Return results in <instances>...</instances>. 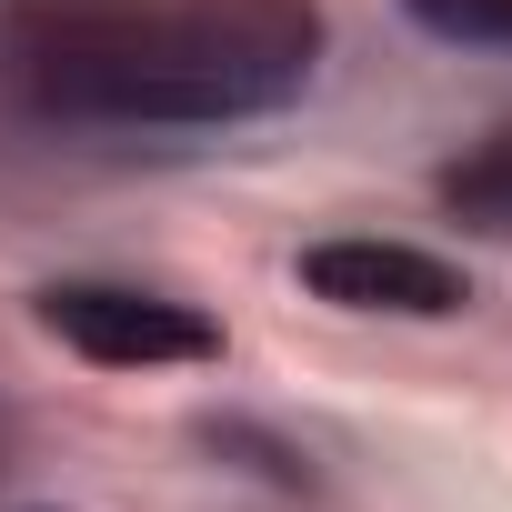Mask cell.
Listing matches in <instances>:
<instances>
[{
    "label": "cell",
    "mask_w": 512,
    "mask_h": 512,
    "mask_svg": "<svg viewBox=\"0 0 512 512\" xmlns=\"http://www.w3.org/2000/svg\"><path fill=\"white\" fill-rule=\"evenodd\" d=\"M392 11L442 51H512V0H392Z\"/></svg>",
    "instance_id": "obj_6"
},
{
    "label": "cell",
    "mask_w": 512,
    "mask_h": 512,
    "mask_svg": "<svg viewBox=\"0 0 512 512\" xmlns=\"http://www.w3.org/2000/svg\"><path fill=\"white\" fill-rule=\"evenodd\" d=\"M21 512H61V502H21Z\"/></svg>",
    "instance_id": "obj_8"
},
{
    "label": "cell",
    "mask_w": 512,
    "mask_h": 512,
    "mask_svg": "<svg viewBox=\"0 0 512 512\" xmlns=\"http://www.w3.org/2000/svg\"><path fill=\"white\" fill-rule=\"evenodd\" d=\"M31 322L91 362V372H211L231 352V332L181 302V292H151V282H111V272H61L31 292Z\"/></svg>",
    "instance_id": "obj_2"
},
{
    "label": "cell",
    "mask_w": 512,
    "mask_h": 512,
    "mask_svg": "<svg viewBox=\"0 0 512 512\" xmlns=\"http://www.w3.org/2000/svg\"><path fill=\"white\" fill-rule=\"evenodd\" d=\"M11 462H21V412L0 402V472H11Z\"/></svg>",
    "instance_id": "obj_7"
},
{
    "label": "cell",
    "mask_w": 512,
    "mask_h": 512,
    "mask_svg": "<svg viewBox=\"0 0 512 512\" xmlns=\"http://www.w3.org/2000/svg\"><path fill=\"white\" fill-rule=\"evenodd\" d=\"M292 282L322 302V312H352V322H462L472 312V272L432 241H392V231H332V241H302Z\"/></svg>",
    "instance_id": "obj_3"
},
{
    "label": "cell",
    "mask_w": 512,
    "mask_h": 512,
    "mask_svg": "<svg viewBox=\"0 0 512 512\" xmlns=\"http://www.w3.org/2000/svg\"><path fill=\"white\" fill-rule=\"evenodd\" d=\"M191 442H201V452H221V462H241L251 482H272V492H312V452H302V442H282V432H262V422H241V412H201V422H191Z\"/></svg>",
    "instance_id": "obj_5"
},
{
    "label": "cell",
    "mask_w": 512,
    "mask_h": 512,
    "mask_svg": "<svg viewBox=\"0 0 512 512\" xmlns=\"http://www.w3.org/2000/svg\"><path fill=\"white\" fill-rule=\"evenodd\" d=\"M322 51V0H0V101L41 131H241Z\"/></svg>",
    "instance_id": "obj_1"
},
{
    "label": "cell",
    "mask_w": 512,
    "mask_h": 512,
    "mask_svg": "<svg viewBox=\"0 0 512 512\" xmlns=\"http://www.w3.org/2000/svg\"><path fill=\"white\" fill-rule=\"evenodd\" d=\"M432 211L462 221V231L512 241V121H492V131H472L452 161H432Z\"/></svg>",
    "instance_id": "obj_4"
}]
</instances>
